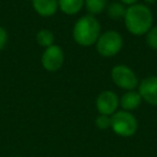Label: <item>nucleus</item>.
<instances>
[{"instance_id": "nucleus-1", "label": "nucleus", "mask_w": 157, "mask_h": 157, "mask_svg": "<svg viewBox=\"0 0 157 157\" xmlns=\"http://www.w3.org/2000/svg\"><path fill=\"white\" fill-rule=\"evenodd\" d=\"M124 25L126 31L136 37L146 36V33L152 28L153 13L150 6L145 4H135L126 7L124 16Z\"/></svg>"}, {"instance_id": "nucleus-2", "label": "nucleus", "mask_w": 157, "mask_h": 157, "mask_svg": "<svg viewBox=\"0 0 157 157\" xmlns=\"http://www.w3.org/2000/svg\"><path fill=\"white\" fill-rule=\"evenodd\" d=\"M101 36V25L96 16L85 15L80 17L72 28V38L81 47L94 45Z\"/></svg>"}, {"instance_id": "nucleus-3", "label": "nucleus", "mask_w": 157, "mask_h": 157, "mask_svg": "<svg viewBox=\"0 0 157 157\" xmlns=\"http://www.w3.org/2000/svg\"><path fill=\"white\" fill-rule=\"evenodd\" d=\"M139 123L136 117L131 112L117 110L110 115V129L113 132L121 137H130L136 134Z\"/></svg>"}, {"instance_id": "nucleus-4", "label": "nucleus", "mask_w": 157, "mask_h": 157, "mask_svg": "<svg viewBox=\"0 0 157 157\" xmlns=\"http://www.w3.org/2000/svg\"><path fill=\"white\" fill-rule=\"evenodd\" d=\"M94 45H96V50L101 56L112 58L115 56L121 50L124 45V39L119 32L110 29L101 33Z\"/></svg>"}, {"instance_id": "nucleus-5", "label": "nucleus", "mask_w": 157, "mask_h": 157, "mask_svg": "<svg viewBox=\"0 0 157 157\" xmlns=\"http://www.w3.org/2000/svg\"><path fill=\"white\" fill-rule=\"evenodd\" d=\"M110 77L113 83L124 91H132L137 88L140 82L134 70L123 64L113 66L110 70Z\"/></svg>"}, {"instance_id": "nucleus-6", "label": "nucleus", "mask_w": 157, "mask_h": 157, "mask_svg": "<svg viewBox=\"0 0 157 157\" xmlns=\"http://www.w3.org/2000/svg\"><path fill=\"white\" fill-rule=\"evenodd\" d=\"M40 61H42L43 67L47 71L55 72L64 64V52L59 45L53 44V45L44 49L42 58H40Z\"/></svg>"}, {"instance_id": "nucleus-7", "label": "nucleus", "mask_w": 157, "mask_h": 157, "mask_svg": "<svg viewBox=\"0 0 157 157\" xmlns=\"http://www.w3.org/2000/svg\"><path fill=\"white\" fill-rule=\"evenodd\" d=\"M119 107V97L114 91L104 90L96 98V108L99 114L113 115Z\"/></svg>"}, {"instance_id": "nucleus-8", "label": "nucleus", "mask_w": 157, "mask_h": 157, "mask_svg": "<svg viewBox=\"0 0 157 157\" xmlns=\"http://www.w3.org/2000/svg\"><path fill=\"white\" fill-rule=\"evenodd\" d=\"M137 92L147 104L157 107V76H147L139 82Z\"/></svg>"}, {"instance_id": "nucleus-9", "label": "nucleus", "mask_w": 157, "mask_h": 157, "mask_svg": "<svg viewBox=\"0 0 157 157\" xmlns=\"http://www.w3.org/2000/svg\"><path fill=\"white\" fill-rule=\"evenodd\" d=\"M32 6L42 17H52L59 9L58 0H32Z\"/></svg>"}, {"instance_id": "nucleus-10", "label": "nucleus", "mask_w": 157, "mask_h": 157, "mask_svg": "<svg viewBox=\"0 0 157 157\" xmlns=\"http://www.w3.org/2000/svg\"><path fill=\"white\" fill-rule=\"evenodd\" d=\"M142 102L141 96L139 94L137 91H125V93L119 98V105L121 107L123 110L126 112H132L140 107Z\"/></svg>"}, {"instance_id": "nucleus-11", "label": "nucleus", "mask_w": 157, "mask_h": 157, "mask_svg": "<svg viewBox=\"0 0 157 157\" xmlns=\"http://www.w3.org/2000/svg\"><path fill=\"white\" fill-rule=\"evenodd\" d=\"M58 6L65 15H76L83 7V0H58Z\"/></svg>"}, {"instance_id": "nucleus-12", "label": "nucleus", "mask_w": 157, "mask_h": 157, "mask_svg": "<svg viewBox=\"0 0 157 157\" xmlns=\"http://www.w3.org/2000/svg\"><path fill=\"white\" fill-rule=\"evenodd\" d=\"M108 6V0H83V7L92 16L99 15L105 11Z\"/></svg>"}, {"instance_id": "nucleus-13", "label": "nucleus", "mask_w": 157, "mask_h": 157, "mask_svg": "<svg viewBox=\"0 0 157 157\" xmlns=\"http://www.w3.org/2000/svg\"><path fill=\"white\" fill-rule=\"evenodd\" d=\"M107 15L109 18L112 20H123L125 16V11H126V6L123 5L120 1H113L110 4H108L107 9Z\"/></svg>"}, {"instance_id": "nucleus-14", "label": "nucleus", "mask_w": 157, "mask_h": 157, "mask_svg": "<svg viewBox=\"0 0 157 157\" xmlns=\"http://www.w3.org/2000/svg\"><path fill=\"white\" fill-rule=\"evenodd\" d=\"M54 39H55L54 34L49 29H39L36 34V42L43 48H48V47L53 45Z\"/></svg>"}, {"instance_id": "nucleus-15", "label": "nucleus", "mask_w": 157, "mask_h": 157, "mask_svg": "<svg viewBox=\"0 0 157 157\" xmlns=\"http://www.w3.org/2000/svg\"><path fill=\"white\" fill-rule=\"evenodd\" d=\"M146 44L151 49L157 50V26H152V28L146 33Z\"/></svg>"}, {"instance_id": "nucleus-16", "label": "nucleus", "mask_w": 157, "mask_h": 157, "mask_svg": "<svg viewBox=\"0 0 157 157\" xmlns=\"http://www.w3.org/2000/svg\"><path fill=\"white\" fill-rule=\"evenodd\" d=\"M94 125L101 129V130H105L110 128V117L109 115H103V114H98L97 118L94 119Z\"/></svg>"}, {"instance_id": "nucleus-17", "label": "nucleus", "mask_w": 157, "mask_h": 157, "mask_svg": "<svg viewBox=\"0 0 157 157\" xmlns=\"http://www.w3.org/2000/svg\"><path fill=\"white\" fill-rule=\"evenodd\" d=\"M6 42H7V32L4 27L0 26V50L6 45Z\"/></svg>"}, {"instance_id": "nucleus-18", "label": "nucleus", "mask_w": 157, "mask_h": 157, "mask_svg": "<svg viewBox=\"0 0 157 157\" xmlns=\"http://www.w3.org/2000/svg\"><path fill=\"white\" fill-rule=\"evenodd\" d=\"M118 1H120L123 5H125L126 7L128 6H131V5H135V4H137L139 2V0H118Z\"/></svg>"}, {"instance_id": "nucleus-19", "label": "nucleus", "mask_w": 157, "mask_h": 157, "mask_svg": "<svg viewBox=\"0 0 157 157\" xmlns=\"http://www.w3.org/2000/svg\"><path fill=\"white\" fill-rule=\"evenodd\" d=\"M144 4L147 5V6H150L152 4H157V0H144Z\"/></svg>"}, {"instance_id": "nucleus-20", "label": "nucleus", "mask_w": 157, "mask_h": 157, "mask_svg": "<svg viewBox=\"0 0 157 157\" xmlns=\"http://www.w3.org/2000/svg\"><path fill=\"white\" fill-rule=\"evenodd\" d=\"M15 157H17V156H15Z\"/></svg>"}]
</instances>
